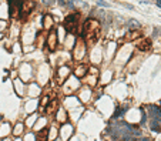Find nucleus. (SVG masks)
I'll return each instance as SVG.
<instances>
[{
	"label": "nucleus",
	"instance_id": "obj_1",
	"mask_svg": "<svg viewBox=\"0 0 161 141\" xmlns=\"http://www.w3.org/2000/svg\"><path fill=\"white\" fill-rule=\"evenodd\" d=\"M83 37L87 44H94L100 37V23L95 19H90L84 23L83 27Z\"/></svg>",
	"mask_w": 161,
	"mask_h": 141
},
{
	"label": "nucleus",
	"instance_id": "obj_2",
	"mask_svg": "<svg viewBox=\"0 0 161 141\" xmlns=\"http://www.w3.org/2000/svg\"><path fill=\"white\" fill-rule=\"evenodd\" d=\"M79 13H73V14H69L64 20V26L66 29L70 32V33H76L77 32V24H79Z\"/></svg>",
	"mask_w": 161,
	"mask_h": 141
},
{
	"label": "nucleus",
	"instance_id": "obj_3",
	"mask_svg": "<svg viewBox=\"0 0 161 141\" xmlns=\"http://www.w3.org/2000/svg\"><path fill=\"white\" fill-rule=\"evenodd\" d=\"M33 10H34L33 2H32V0H23L20 4V7H19V14H20V17H26V16H29Z\"/></svg>",
	"mask_w": 161,
	"mask_h": 141
},
{
	"label": "nucleus",
	"instance_id": "obj_4",
	"mask_svg": "<svg viewBox=\"0 0 161 141\" xmlns=\"http://www.w3.org/2000/svg\"><path fill=\"white\" fill-rule=\"evenodd\" d=\"M69 74H70V67L69 66H60L57 69V76H56V79H57L58 83H63V80L66 79Z\"/></svg>",
	"mask_w": 161,
	"mask_h": 141
},
{
	"label": "nucleus",
	"instance_id": "obj_5",
	"mask_svg": "<svg viewBox=\"0 0 161 141\" xmlns=\"http://www.w3.org/2000/svg\"><path fill=\"white\" fill-rule=\"evenodd\" d=\"M47 46H49V49L51 50V51H54L56 47H57V33H56L54 30L50 32L49 37H47Z\"/></svg>",
	"mask_w": 161,
	"mask_h": 141
},
{
	"label": "nucleus",
	"instance_id": "obj_6",
	"mask_svg": "<svg viewBox=\"0 0 161 141\" xmlns=\"http://www.w3.org/2000/svg\"><path fill=\"white\" fill-rule=\"evenodd\" d=\"M147 113H148L150 118H161V110L158 107H155V106H148Z\"/></svg>",
	"mask_w": 161,
	"mask_h": 141
},
{
	"label": "nucleus",
	"instance_id": "obj_7",
	"mask_svg": "<svg viewBox=\"0 0 161 141\" xmlns=\"http://www.w3.org/2000/svg\"><path fill=\"white\" fill-rule=\"evenodd\" d=\"M151 40L150 39H143V40H140V43L137 44V49L140 50V51H148L150 49H151Z\"/></svg>",
	"mask_w": 161,
	"mask_h": 141
},
{
	"label": "nucleus",
	"instance_id": "obj_8",
	"mask_svg": "<svg viewBox=\"0 0 161 141\" xmlns=\"http://www.w3.org/2000/svg\"><path fill=\"white\" fill-rule=\"evenodd\" d=\"M84 50H86V44H84V42L77 43V46H76V51H74V57L77 58V60L84 56Z\"/></svg>",
	"mask_w": 161,
	"mask_h": 141
},
{
	"label": "nucleus",
	"instance_id": "obj_9",
	"mask_svg": "<svg viewBox=\"0 0 161 141\" xmlns=\"http://www.w3.org/2000/svg\"><path fill=\"white\" fill-rule=\"evenodd\" d=\"M87 70H88V67H87L86 64H80V66H77V67H76V70H74L76 77H77V79L84 77V76L87 74Z\"/></svg>",
	"mask_w": 161,
	"mask_h": 141
},
{
	"label": "nucleus",
	"instance_id": "obj_10",
	"mask_svg": "<svg viewBox=\"0 0 161 141\" xmlns=\"http://www.w3.org/2000/svg\"><path fill=\"white\" fill-rule=\"evenodd\" d=\"M53 24H54L53 17L49 16V14H46V16L43 17V26H44V29L46 30H50L51 27H53Z\"/></svg>",
	"mask_w": 161,
	"mask_h": 141
},
{
	"label": "nucleus",
	"instance_id": "obj_11",
	"mask_svg": "<svg viewBox=\"0 0 161 141\" xmlns=\"http://www.w3.org/2000/svg\"><path fill=\"white\" fill-rule=\"evenodd\" d=\"M23 0H9V6H10V13H14L16 10H19V7H20V4Z\"/></svg>",
	"mask_w": 161,
	"mask_h": 141
},
{
	"label": "nucleus",
	"instance_id": "obj_12",
	"mask_svg": "<svg viewBox=\"0 0 161 141\" xmlns=\"http://www.w3.org/2000/svg\"><path fill=\"white\" fill-rule=\"evenodd\" d=\"M138 37H140V32L137 29H134V30H130V33L125 36V40L133 42V40H136V39H138Z\"/></svg>",
	"mask_w": 161,
	"mask_h": 141
},
{
	"label": "nucleus",
	"instance_id": "obj_13",
	"mask_svg": "<svg viewBox=\"0 0 161 141\" xmlns=\"http://www.w3.org/2000/svg\"><path fill=\"white\" fill-rule=\"evenodd\" d=\"M125 111H127V106H125V107H124V106H123V107H117V110L114 111V114H113V120L121 117L123 114H125Z\"/></svg>",
	"mask_w": 161,
	"mask_h": 141
},
{
	"label": "nucleus",
	"instance_id": "obj_14",
	"mask_svg": "<svg viewBox=\"0 0 161 141\" xmlns=\"http://www.w3.org/2000/svg\"><path fill=\"white\" fill-rule=\"evenodd\" d=\"M23 130H24V125H23V123H19V124H16L14 130H13V134H14V135H20Z\"/></svg>",
	"mask_w": 161,
	"mask_h": 141
},
{
	"label": "nucleus",
	"instance_id": "obj_15",
	"mask_svg": "<svg viewBox=\"0 0 161 141\" xmlns=\"http://www.w3.org/2000/svg\"><path fill=\"white\" fill-rule=\"evenodd\" d=\"M37 140L39 141H46L47 140V130H41V131H39L37 133Z\"/></svg>",
	"mask_w": 161,
	"mask_h": 141
},
{
	"label": "nucleus",
	"instance_id": "obj_16",
	"mask_svg": "<svg viewBox=\"0 0 161 141\" xmlns=\"http://www.w3.org/2000/svg\"><path fill=\"white\" fill-rule=\"evenodd\" d=\"M128 26L133 27V29H138V27H140V23L136 21V20H130V21H128Z\"/></svg>",
	"mask_w": 161,
	"mask_h": 141
},
{
	"label": "nucleus",
	"instance_id": "obj_17",
	"mask_svg": "<svg viewBox=\"0 0 161 141\" xmlns=\"http://www.w3.org/2000/svg\"><path fill=\"white\" fill-rule=\"evenodd\" d=\"M95 3L99 4V6H103V7H110V4L107 2H103V0H94Z\"/></svg>",
	"mask_w": 161,
	"mask_h": 141
},
{
	"label": "nucleus",
	"instance_id": "obj_18",
	"mask_svg": "<svg viewBox=\"0 0 161 141\" xmlns=\"http://www.w3.org/2000/svg\"><path fill=\"white\" fill-rule=\"evenodd\" d=\"M49 97H47V95H46V97H43V100H41V107H43V106H44V104H46V106H47V104H49Z\"/></svg>",
	"mask_w": 161,
	"mask_h": 141
},
{
	"label": "nucleus",
	"instance_id": "obj_19",
	"mask_svg": "<svg viewBox=\"0 0 161 141\" xmlns=\"http://www.w3.org/2000/svg\"><path fill=\"white\" fill-rule=\"evenodd\" d=\"M67 6L69 9H74V0H67Z\"/></svg>",
	"mask_w": 161,
	"mask_h": 141
},
{
	"label": "nucleus",
	"instance_id": "obj_20",
	"mask_svg": "<svg viewBox=\"0 0 161 141\" xmlns=\"http://www.w3.org/2000/svg\"><path fill=\"white\" fill-rule=\"evenodd\" d=\"M54 3V0H43V4L44 6H51Z\"/></svg>",
	"mask_w": 161,
	"mask_h": 141
},
{
	"label": "nucleus",
	"instance_id": "obj_21",
	"mask_svg": "<svg viewBox=\"0 0 161 141\" xmlns=\"http://www.w3.org/2000/svg\"><path fill=\"white\" fill-rule=\"evenodd\" d=\"M6 29V21H0V32Z\"/></svg>",
	"mask_w": 161,
	"mask_h": 141
},
{
	"label": "nucleus",
	"instance_id": "obj_22",
	"mask_svg": "<svg viewBox=\"0 0 161 141\" xmlns=\"http://www.w3.org/2000/svg\"><path fill=\"white\" fill-rule=\"evenodd\" d=\"M58 3L62 4V6H64V4H66V0H58Z\"/></svg>",
	"mask_w": 161,
	"mask_h": 141
},
{
	"label": "nucleus",
	"instance_id": "obj_23",
	"mask_svg": "<svg viewBox=\"0 0 161 141\" xmlns=\"http://www.w3.org/2000/svg\"><path fill=\"white\" fill-rule=\"evenodd\" d=\"M155 3H157L158 7H161V0H155Z\"/></svg>",
	"mask_w": 161,
	"mask_h": 141
}]
</instances>
